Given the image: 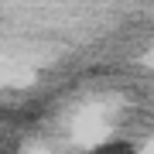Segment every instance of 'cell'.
Listing matches in <instances>:
<instances>
[{"mask_svg":"<svg viewBox=\"0 0 154 154\" xmlns=\"http://www.w3.org/2000/svg\"><path fill=\"white\" fill-rule=\"evenodd\" d=\"M127 130L123 120H106L103 110H96V99H89L65 113L58 127L51 123V130L34 140L31 154H144Z\"/></svg>","mask_w":154,"mask_h":154,"instance_id":"6da1fadb","label":"cell"}]
</instances>
